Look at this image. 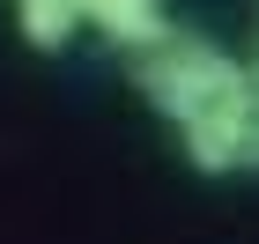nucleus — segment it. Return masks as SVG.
Instances as JSON below:
<instances>
[{
    "instance_id": "obj_1",
    "label": "nucleus",
    "mask_w": 259,
    "mask_h": 244,
    "mask_svg": "<svg viewBox=\"0 0 259 244\" xmlns=\"http://www.w3.org/2000/svg\"><path fill=\"white\" fill-rule=\"evenodd\" d=\"M134 81H141V96L156 104L163 119L185 126L193 111H207L215 96H230V89L244 81V67L230 60L222 44H200V37H178V30H170L163 44H148V52H141Z\"/></svg>"
},
{
    "instance_id": "obj_2",
    "label": "nucleus",
    "mask_w": 259,
    "mask_h": 244,
    "mask_svg": "<svg viewBox=\"0 0 259 244\" xmlns=\"http://www.w3.org/2000/svg\"><path fill=\"white\" fill-rule=\"evenodd\" d=\"M178 133H185L193 170H207V178H222V170H259V89H252V74H244L230 96H215L207 111H193Z\"/></svg>"
},
{
    "instance_id": "obj_3",
    "label": "nucleus",
    "mask_w": 259,
    "mask_h": 244,
    "mask_svg": "<svg viewBox=\"0 0 259 244\" xmlns=\"http://www.w3.org/2000/svg\"><path fill=\"white\" fill-rule=\"evenodd\" d=\"M81 22H89V30H104L111 44H126V52H148V44L170 37L163 0H81Z\"/></svg>"
},
{
    "instance_id": "obj_4",
    "label": "nucleus",
    "mask_w": 259,
    "mask_h": 244,
    "mask_svg": "<svg viewBox=\"0 0 259 244\" xmlns=\"http://www.w3.org/2000/svg\"><path fill=\"white\" fill-rule=\"evenodd\" d=\"M15 22L30 52H67L81 30V0H15Z\"/></svg>"
},
{
    "instance_id": "obj_5",
    "label": "nucleus",
    "mask_w": 259,
    "mask_h": 244,
    "mask_svg": "<svg viewBox=\"0 0 259 244\" xmlns=\"http://www.w3.org/2000/svg\"><path fill=\"white\" fill-rule=\"evenodd\" d=\"M244 74H252V89H259V67H244Z\"/></svg>"
}]
</instances>
